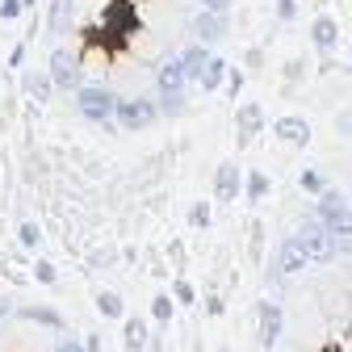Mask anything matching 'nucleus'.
Returning <instances> with one entry per match:
<instances>
[{"label":"nucleus","instance_id":"38","mask_svg":"<svg viewBox=\"0 0 352 352\" xmlns=\"http://www.w3.org/2000/svg\"><path fill=\"white\" fill-rule=\"evenodd\" d=\"M55 352H84V344H80V340H59Z\"/></svg>","mask_w":352,"mask_h":352},{"label":"nucleus","instance_id":"36","mask_svg":"<svg viewBox=\"0 0 352 352\" xmlns=\"http://www.w3.org/2000/svg\"><path fill=\"white\" fill-rule=\"evenodd\" d=\"M201 5H206V13H227L231 0H201Z\"/></svg>","mask_w":352,"mask_h":352},{"label":"nucleus","instance_id":"4","mask_svg":"<svg viewBox=\"0 0 352 352\" xmlns=\"http://www.w3.org/2000/svg\"><path fill=\"white\" fill-rule=\"evenodd\" d=\"M256 319H260V344H264V352H269V348L281 340V327H285L281 302H277V298H260V302H256Z\"/></svg>","mask_w":352,"mask_h":352},{"label":"nucleus","instance_id":"2","mask_svg":"<svg viewBox=\"0 0 352 352\" xmlns=\"http://www.w3.org/2000/svg\"><path fill=\"white\" fill-rule=\"evenodd\" d=\"M113 118L126 130H147V126H155L160 109H155L151 97H130V101H113Z\"/></svg>","mask_w":352,"mask_h":352},{"label":"nucleus","instance_id":"27","mask_svg":"<svg viewBox=\"0 0 352 352\" xmlns=\"http://www.w3.org/2000/svg\"><path fill=\"white\" fill-rule=\"evenodd\" d=\"M298 185H302L306 193H323V189H327V181H323V176H319L315 168H302V176H298Z\"/></svg>","mask_w":352,"mask_h":352},{"label":"nucleus","instance_id":"20","mask_svg":"<svg viewBox=\"0 0 352 352\" xmlns=\"http://www.w3.org/2000/svg\"><path fill=\"white\" fill-rule=\"evenodd\" d=\"M269 189H273V181H269V176H264L260 168L243 172V197H248V201H260V197H269Z\"/></svg>","mask_w":352,"mask_h":352},{"label":"nucleus","instance_id":"21","mask_svg":"<svg viewBox=\"0 0 352 352\" xmlns=\"http://www.w3.org/2000/svg\"><path fill=\"white\" fill-rule=\"evenodd\" d=\"M223 76H227V59L210 55V63H206V72H201L197 88H206V93H214V88H223Z\"/></svg>","mask_w":352,"mask_h":352},{"label":"nucleus","instance_id":"18","mask_svg":"<svg viewBox=\"0 0 352 352\" xmlns=\"http://www.w3.org/2000/svg\"><path fill=\"white\" fill-rule=\"evenodd\" d=\"M21 88H25L34 101H51V97H55V84H51L47 72H25V76H21Z\"/></svg>","mask_w":352,"mask_h":352},{"label":"nucleus","instance_id":"34","mask_svg":"<svg viewBox=\"0 0 352 352\" xmlns=\"http://www.w3.org/2000/svg\"><path fill=\"white\" fill-rule=\"evenodd\" d=\"M223 311H227V302L218 298V294H210V298H206V315H223Z\"/></svg>","mask_w":352,"mask_h":352},{"label":"nucleus","instance_id":"30","mask_svg":"<svg viewBox=\"0 0 352 352\" xmlns=\"http://www.w3.org/2000/svg\"><path fill=\"white\" fill-rule=\"evenodd\" d=\"M17 239H21V248H38V243H42L38 223H21V227H17Z\"/></svg>","mask_w":352,"mask_h":352},{"label":"nucleus","instance_id":"31","mask_svg":"<svg viewBox=\"0 0 352 352\" xmlns=\"http://www.w3.org/2000/svg\"><path fill=\"white\" fill-rule=\"evenodd\" d=\"M21 9H25L21 0H0V21H17V17H21Z\"/></svg>","mask_w":352,"mask_h":352},{"label":"nucleus","instance_id":"7","mask_svg":"<svg viewBox=\"0 0 352 352\" xmlns=\"http://www.w3.org/2000/svg\"><path fill=\"white\" fill-rule=\"evenodd\" d=\"M298 239L306 243V256H311V260H336V256H340V248H336L331 231H327V227H319V223H306V227L298 231Z\"/></svg>","mask_w":352,"mask_h":352},{"label":"nucleus","instance_id":"44","mask_svg":"<svg viewBox=\"0 0 352 352\" xmlns=\"http://www.w3.org/2000/svg\"><path fill=\"white\" fill-rule=\"evenodd\" d=\"M348 218H352V206H348Z\"/></svg>","mask_w":352,"mask_h":352},{"label":"nucleus","instance_id":"13","mask_svg":"<svg viewBox=\"0 0 352 352\" xmlns=\"http://www.w3.org/2000/svg\"><path fill=\"white\" fill-rule=\"evenodd\" d=\"M273 135L281 139V143H294V147H306L311 143V126H306V118H281L277 126H273Z\"/></svg>","mask_w":352,"mask_h":352},{"label":"nucleus","instance_id":"16","mask_svg":"<svg viewBox=\"0 0 352 352\" xmlns=\"http://www.w3.org/2000/svg\"><path fill=\"white\" fill-rule=\"evenodd\" d=\"M72 17H76V0H51V9H47V30H51V34H63V30H72Z\"/></svg>","mask_w":352,"mask_h":352},{"label":"nucleus","instance_id":"12","mask_svg":"<svg viewBox=\"0 0 352 352\" xmlns=\"http://www.w3.org/2000/svg\"><path fill=\"white\" fill-rule=\"evenodd\" d=\"M176 63H181V76H185V84H197L201 80V72H206V63H210V51L206 47H185L181 55H176Z\"/></svg>","mask_w":352,"mask_h":352},{"label":"nucleus","instance_id":"5","mask_svg":"<svg viewBox=\"0 0 352 352\" xmlns=\"http://www.w3.org/2000/svg\"><path fill=\"white\" fill-rule=\"evenodd\" d=\"M101 25L113 38H130V34H139V13H135L130 0H113V5L105 9V17H101Z\"/></svg>","mask_w":352,"mask_h":352},{"label":"nucleus","instance_id":"10","mask_svg":"<svg viewBox=\"0 0 352 352\" xmlns=\"http://www.w3.org/2000/svg\"><path fill=\"white\" fill-rule=\"evenodd\" d=\"M227 34V13H197L193 17V42H197V47H210V42H218V38H223Z\"/></svg>","mask_w":352,"mask_h":352},{"label":"nucleus","instance_id":"28","mask_svg":"<svg viewBox=\"0 0 352 352\" xmlns=\"http://www.w3.org/2000/svg\"><path fill=\"white\" fill-rule=\"evenodd\" d=\"M34 277H38L42 285H55V281H59V269H55L51 260H34Z\"/></svg>","mask_w":352,"mask_h":352},{"label":"nucleus","instance_id":"6","mask_svg":"<svg viewBox=\"0 0 352 352\" xmlns=\"http://www.w3.org/2000/svg\"><path fill=\"white\" fill-rule=\"evenodd\" d=\"M315 223H319V227H327V231H340V227H348V223H352V218H348V201H344L336 189H323V193H319Z\"/></svg>","mask_w":352,"mask_h":352},{"label":"nucleus","instance_id":"33","mask_svg":"<svg viewBox=\"0 0 352 352\" xmlns=\"http://www.w3.org/2000/svg\"><path fill=\"white\" fill-rule=\"evenodd\" d=\"M336 130L352 139V109H340V113H336Z\"/></svg>","mask_w":352,"mask_h":352},{"label":"nucleus","instance_id":"37","mask_svg":"<svg viewBox=\"0 0 352 352\" xmlns=\"http://www.w3.org/2000/svg\"><path fill=\"white\" fill-rule=\"evenodd\" d=\"M9 63H13V67H21V63H25V42H17V47H13V55H9Z\"/></svg>","mask_w":352,"mask_h":352},{"label":"nucleus","instance_id":"17","mask_svg":"<svg viewBox=\"0 0 352 352\" xmlns=\"http://www.w3.org/2000/svg\"><path fill=\"white\" fill-rule=\"evenodd\" d=\"M25 323H42V327H55V331H63L67 327V319L59 315V311H51V306H21L17 311Z\"/></svg>","mask_w":352,"mask_h":352},{"label":"nucleus","instance_id":"40","mask_svg":"<svg viewBox=\"0 0 352 352\" xmlns=\"http://www.w3.org/2000/svg\"><path fill=\"white\" fill-rule=\"evenodd\" d=\"M93 264H97V269H105V264H113V252H97V256H93Z\"/></svg>","mask_w":352,"mask_h":352},{"label":"nucleus","instance_id":"9","mask_svg":"<svg viewBox=\"0 0 352 352\" xmlns=\"http://www.w3.org/2000/svg\"><path fill=\"white\" fill-rule=\"evenodd\" d=\"M311 264V256H306V243L298 239V235H289V239H281V248H277V277H294L298 269H306Z\"/></svg>","mask_w":352,"mask_h":352},{"label":"nucleus","instance_id":"14","mask_svg":"<svg viewBox=\"0 0 352 352\" xmlns=\"http://www.w3.org/2000/svg\"><path fill=\"white\" fill-rule=\"evenodd\" d=\"M155 84H160V97H164V93H185L181 63H176V59H164V63L155 67Z\"/></svg>","mask_w":352,"mask_h":352},{"label":"nucleus","instance_id":"1","mask_svg":"<svg viewBox=\"0 0 352 352\" xmlns=\"http://www.w3.org/2000/svg\"><path fill=\"white\" fill-rule=\"evenodd\" d=\"M113 93L109 88H101V84H80L76 88V109L88 118V122H97V126H105V122H113Z\"/></svg>","mask_w":352,"mask_h":352},{"label":"nucleus","instance_id":"23","mask_svg":"<svg viewBox=\"0 0 352 352\" xmlns=\"http://www.w3.org/2000/svg\"><path fill=\"white\" fill-rule=\"evenodd\" d=\"M172 315H176L172 294H155V298H151V319H155L160 327H168V323H172Z\"/></svg>","mask_w":352,"mask_h":352},{"label":"nucleus","instance_id":"19","mask_svg":"<svg viewBox=\"0 0 352 352\" xmlns=\"http://www.w3.org/2000/svg\"><path fill=\"white\" fill-rule=\"evenodd\" d=\"M122 336H126V352H147V340H151V327H147V319H126V327H122Z\"/></svg>","mask_w":352,"mask_h":352},{"label":"nucleus","instance_id":"11","mask_svg":"<svg viewBox=\"0 0 352 352\" xmlns=\"http://www.w3.org/2000/svg\"><path fill=\"white\" fill-rule=\"evenodd\" d=\"M235 126H239V143H248L252 135H260V126H264V105L260 101H243L235 109Z\"/></svg>","mask_w":352,"mask_h":352},{"label":"nucleus","instance_id":"8","mask_svg":"<svg viewBox=\"0 0 352 352\" xmlns=\"http://www.w3.org/2000/svg\"><path fill=\"white\" fill-rule=\"evenodd\" d=\"M214 197H218V201H235V197H243V168H239L235 160L218 164V172H214Z\"/></svg>","mask_w":352,"mask_h":352},{"label":"nucleus","instance_id":"39","mask_svg":"<svg viewBox=\"0 0 352 352\" xmlns=\"http://www.w3.org/2000/svg\"><path fill=\"white\" fill-rule=\"evenodd\" d=\"M84 352H105V344H101V336H88V340H84Z\"/></svg>","mask_w":352,"mask_h":352},{"label":"nucleus","instance_id":"22","mask_svg":"<svg viewBox=\"0 0 352 352\" xmlns=\"http://www.w3.org/2000/svg\"><path fill=\"white\" fill-rule=\"evenodd\" d=\"M97 311L105 315V319H126V302H122V294H97Z\"/></svg>","mask_w":352,"mask_h":352},{"label":"nucleus","instance_id":"26","mask_svg":"<svg viewBox=\"0 0 352 352\" xmlns=\"http://www.w3.org/2000/svg\"><path fill=\"white\" fill-rule=\"evenodd\" d=\"M210 218H214V206H210V201H193V210H189V223H193L197 231H206V227H210Z\"/></svg>","mask_w":352,"mask_h":352},{"label":"nucleus","instance_id":"32","mask_svg":"<svg viewBox=\"0 0 352 352\" xmlns=\"http://www.w3.org/2000/svg\"><path fill=\"white\" fill-rule=\"evenodd\" d=\"M298 17V0H277V21H294Z\"/></svg>","mask_w":352,"mask_h":352},{"label":"nucleus","instance_id":"45","mask_svg":"<svg viewBox=\"0 0 352 352\" xmlns=\"http://www.w3.org/2000/svg\"><path fill=\"white\" fill-rule=\"evenodd\" d=\"M348 51H352V47H348Z\"/></svg>","mask_w":352,"mask_h":352},{"label":"nucleus","instance_id":"41","mask_svg":"<svg viewBox=\"0 0 352 352\" xmlns=\"http://www.w3.org/2000/svg\"><path fill=\"white\" fill-rule=\"evenodd\" d=\"M243 63H248V67H260V51H256V47H252V51H248V55H243Z\"/></svg>","mask_w":352,"mask_h":352},{"label":"nucleus","instance_id":"24","mask_svg":"<svg viewBox=\"0 0 352 352\" xmlns=\"http://www.w3.org/2000/svg\"><path fill=\"white\" fill-rule=\"evenodd\" d=\"M172 302H176V306H193V302H197V289H193V281L176 277V281H172Z\"/></svg>","mask_w":352,"mask_h":352},{"label":"nucleus","instance_id":"43","mask_svg":"<svg viewBox=\"0 0 352 352\" xmlns=\"http://www.w3.org/2000/svg\"><path fill=\"white\" fill-rule=\"evenodd\" d=\"M21 5H34V0H21Z\"/></svg>","mask_w":352,"mask_h":352},{"label":"nucleus","instance_id":"25","mask_svg":"<svg viewBox=\"0 0 352 352\" xmlns=\"http://www.w3.org/2000/svg\"><path fill=\"white\" fill-rule=\"evenodd\" d=\"M155 109H160L164 118H176V113L185 109V93H164V97L155 101Z\"/></svg>","mask_w":352,"mask_h":352},{"label":"nucleus","instance_id":"3","mask_svg":"<svg viewBox=\"0 0 352 352\" xmlns=\"http://www.w3.org/2000/svg\"><path fill=\"white\" fill-rule=\"evenodd\" d=\"M47 76H51V84H55V93H76V88H80V55L67 51V47H59V51L51 55Z\"/></svg>","mask_w":352,"mask_h":352},{"label":"nucleus","instance_id":"42","mask_svg":"<svg viewBox=\"0 0 352 352\" xmlns=\"http://www.w3.org/2000/svg\"><path fill=\"white\" fill-rule=\"evenodd\" d=\"M9 315V298H0V319H5Z\"/></svg>","mask_w":352,"mask_h":352},{"label":"nucleus","instance_id":"15","mask_svg":"<svg viewBox=\"0 0 352 352\" xmlns=\"http://www.w3.org/2000/svg\"><path fill=\"white\" fill-rule=\"evenodd\" d=\"M336 38H340L336 17H315V25H311V42H315V51H319V55H327V51L336 47Z\"/></svg>","mask_w":352,"mask_h":352},{"label":"nucleus","instance_id":"35","mask_svg":"<svg viewBox=\"0 0 352 352\" xmlns=\"http://www.w3.org/2000/svg\"><path fill=\"white\" fill-rule=\"evenodd\" d=\"M302 76H306V63H298V59L285 63V80H302Z\"/></svg>","mask_w":352,"mask_h":352},{"label":"nucleus","instance_id":"29","mask_svg":"<svg viewBox=\"0 0 352 352\" xmlns=\"http://www.w3.org/2000/svg\"><path fill=\"white\" fill-rule=\"evenodd\" d=\"M223 88H227V97H239V93H243V67H227Z\"/></svg>","mask_w":352,"mask_h":352}]
</instances>
